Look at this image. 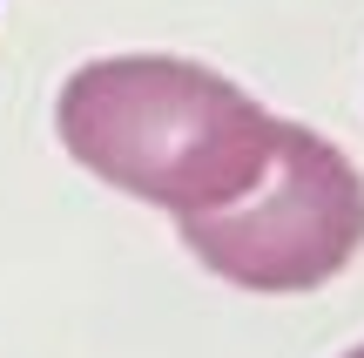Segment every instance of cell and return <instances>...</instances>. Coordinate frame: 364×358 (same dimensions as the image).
I'll list each match as a JSON object with an SVG mask.
<instances>
[{"label":"cell","mask_w":364,"mask_h":358,"mask_svg":"<svg viewBox=\"0 0 364 358\" xmlns=\"http://www.w3.org/2000/svg\"><path fill=\"white\" fill-rule=\"evenodd\" d=\"M54 135L88 176L169 216L223 210L270 176L277 115L182 54H102L54 95Z\"/></svg>","instance_id":"1"},{"label":"cell","mask_w":364,"mask_h":358,"mask_svg":"<svg viewBox=\"0 0 364 358\" xmlns=\"http://www.w3.org/2000/svg\"><path fill=\"white\" fill-rule=\"evenodd\" d=\"M189 257L236 291H317L364 251V176L338 142L277 122V156L250 196L176 216Z\"/></svg>","instance_id":"2"},{"label":"cell","mask_w":364,"mask_h":358,"mask_svg":"<svg viewBox=\"0 0 364 358\" xmlns=\"http://www.w3.org/2000/svg\"><path fill=\"white\" fill-rule=\"evenodd\" d=\"M344 358H364V345H351V352H344Z\"/></svg>","instance_id":"3"}]
</instances>
